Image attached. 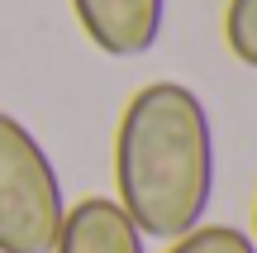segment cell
<instances>
[{"label":"cell","mask_w":257,"mask_h":253,"mask_svg":"<svg viewBox=\"0 0 257 253\" xmlns=\"http://www.w3.org/2000/svg\"><path fill=\"white\" fill-rule=\"evenodd\" d=\"M67 196L48 148L24 120L0 110V253H53Z\"/></svg>","instance_id":"7a4b0ae2"},{"label":"cell","mask_w":257,"mask_h":253,"mask_svg":"<svg viewBox=\"0 0 257 253\" xmlns=\"http://www.w3.org/2000/svg\"><path fill=\"white\" fill-rule=\"evenodd\" d=\"M72 15L105 57H143L162 38L167 0H72Z\"/></svg>","instance_id":"3957f363"},{"label":"cell","mask_w":257,"mask_h":253,"mask_svg":"<svg viewBox=\"0 0 257 253\" xmlns=\"http://www.w3.org/2000/svg\"><path fill=\"white\" fill-rule=\"evenodd\" d=\"M167 253H257V244L238 225H195L191 234L172 239Z\"/></svg>","instance_id":"8992f818"},{"label":"cell","mask_w":257,"mask_h":253,"mask_svg":"<svg viewBox=\"0 0 257 253\" xmlns=\"http://www.w3.org/2000/svg\"><path fill=\"white\" fill-rule=\"evenodd\" d=\"M252 244H257V201H252Z\"/></svg>","instance_id":"52a82bcc"},{"label":"cell","mask_w":257,"mask_h":253,"mask_svg":"<svg viewBox=\"0 0 257 253\" xmlns=\"http://www.w3.org/2000/svg\"><path fill=\"white\" fill-rule=\"evenodd\" d=\"M224 43L233 62L257 72V0H229L224 5Z\"/></svg>","instance_id":"5b68a950"},{"label":"cell","mask_w":257,"mask_h":253,"mask_svg":"<svg viewBox=\"0 0 257 253\" xmlns=\"http://www.w3.org/2000/svg\"><path fill=\"white\" fill-rule=\"evenodd\" d=\"M53 253H148V239L114 196H86L67 206Z\"/></svg>","instance_id":"277c9868"},{"label":"cell","mask_w":257,"mask_h":253,"mask_svg":"<svg viewBox=\"0 0 257 253\" xmlns=\"http://www.w3.org/2000/svg\"><path fill=\"white\" fill-rule=\"evenodd\" d=\"M114 187L143 239H181L205 225L214 196V124L186 81H148L114 129Z\"/></svg>","instance_id":"6da1fadb"}]
</instances>
